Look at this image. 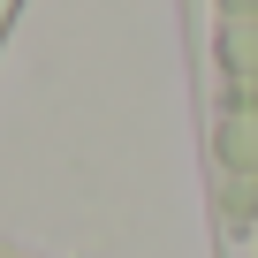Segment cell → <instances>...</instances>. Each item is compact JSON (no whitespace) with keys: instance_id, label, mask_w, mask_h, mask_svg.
Listing matches in <instances>:
<instances>
[{"instance_id":"cell-1","label":"cell","mask_w":258,"mask_h":258,"mask_svg":"<svg viewBox=\"0 0 258 258\" xmlns=\"http://www.w3.org/2000/svg\"><path fill=\"white\" fill-rule=\"evenodd\" d=\"M213 175H220V205L250 213V190H258V0H220Z\"/></svg>"}]
</instances>
